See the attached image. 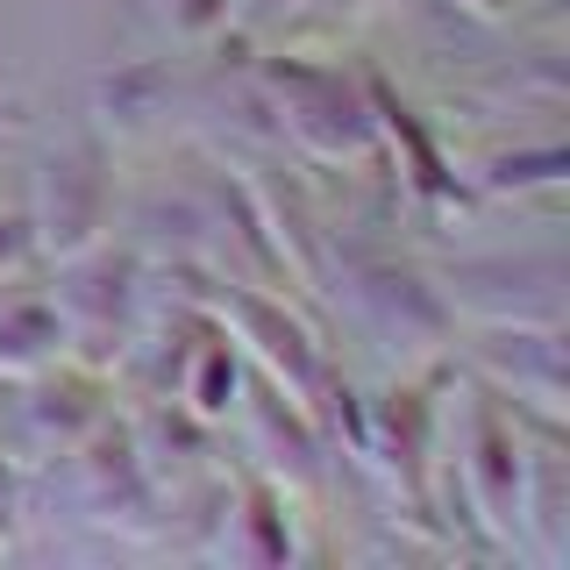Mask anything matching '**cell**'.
<instances>
[{
	"instance_id": "cell-10",
	"label": "cell",
	"mask_w": 570,
	"mask_h": 570,
	"mask_svg": "<svg viewBox=\"0 0 570 570\" xmlns=\"http://www.w3.org/2000/svg\"><path fill=\"white\" fill-rule=\"evenodd\" d=\"M236 406H243V421H249L257 471L272 478L285 499H307V507H314V499L328 492V442H321L314 414L285 385H272V379H257V385H249V400H236Z\"/></svg>"
},
{
	"instance_id": "cell-11",
	"label": "cell",
	"mask_w": 570,
	"mask_h": 570,
	"mask_svg": "<svg viewBox=\"0 0 570 570\" xmlns=\"http://www.w3.org/2000/svg\"><path fill=\"white\" fill-rule=\"evenodd\" d=\"M364 94H371V121H379V142H385L392 157H400V186H406V200H414L421 214H463V186H456L450 157H442V142L428 136V121H421L400 94H392L379 71H364Z\"/></svg>"
},
{
	"instance_id": "cell-20",
	"label": "cell",
	"mask_w": 570,
	"mask_h": 570,
	"mask_svg": "<svg viewBox=\"0 0 570 570\" xmlns=\"http://www.w3.org/2000/svg\"><path fill=\"white\" fill-rule=\"evenodd\" d=\"M14 528H22V499H14V471L0 463V542H14Z\"/></svg>"
},
{
	"instance_id": "cell-16",
	"label": "cell",
	"mask_w": 570,
	"mask_h": 570,
	"mask_svg": "<svg viewBox=\"0 0 570 570\" xmlns=\"http://www.w3.org/2000/svg\"><path fill=\"white\" fill-rule=\"evenodd\" d=\"M563 178H570V157H563V142H542V150L492 157V165L478 171V186H485V193H557Z\"/></svg>"
},
{
	"instance_id": "cell-21",
	"label": "cell",
	"mask_w": 570,
	"mask_h": 570,
	"mask_svg": "<svg viewBox=\"0 0 570 570\" xmlns=\"http://www.w3.org/2000/svg\"><path fill=\"white\" fill-rule=\"evenodd\" d=\"M456 8H471V14H478V22H499V14H507V8H513V0H456Z\"/></svg>"
},
{
	"instance_id": "cell-12",
	"label": "cell",
	"mask_w": 570,
	"mask_h": 570,
	"mask_svg": "<svg viewBox=\"0 0 570 570\" xmlns=\"http://www.w3.org/2000/svg\"><path fill=\"white\" fill-rule=\"evenodd\" d=\"M456 307L478 314L485 328H563V264L557 257L485 264L463 278Z\"/></svg>"
},
{
	"instance_id": "cell-7",
	"label": "cell",
	"mask_w": 570,
	"mask_h": 570,
	"mask_svg": "<svg viewBox=\"0 0 570 570\" xmlns=\"http://www.w3.org/2000/svg\"><path fill=\"white\" fill-rule=\"evenodd\" d=\"M58 293H50V307H58V328H65V350L79 356V364L94 371H115V356L129 350V307H136V249H79V257L58 264Z\"/></svg>"
},
{
	"instance_id": "cell-15",
	"label": "cell",
	"mask_w": 570,
	"mask_h": 570,
	"mask_svg": "<svg viewBox=\"0 0 570 570\" xmlns=\"http://www.w3.org/2000/svg\"><path fill=\"white\" fill-rule=\"evenodd\" d=\"M50 356H65L58 307H50V299H14V307L0 314V379H29Z\"/></svg>"
},
{
	"instance_id": "cell-3",
	"label": "cell",
	"mask_w": 570,
	"mask_h": 570,
	"mask_svg": "<svg viewBox=\"0 0 570 570\" xmlns=\"http://www.w3.org/2000/svg\"><path fill=\"white\" fill-rule=\"evenodd\" d=\"M200 307L222 321L236 343H249V356L264 364V379L285 385L314 414V400H321V385L335 379V364L321 356L307 321L285 307V293H264V285H243V278H222V272H214V278H200Z\"/></svg>"
},
{
	"instance_id": "cell-19",
	"label": "cell",
	"mask_w": 570,
	"mask_h": 570,
	"mask_svg": "<svg viewBox=\"0 0 570 570\" xmlns=\"http://www.w3.org/2000/svg\"><path fill=\"white\" fill-rule=\"evenodd\" d=\"M29 257H36V228L22 222V214H0V278L22 272Z\"/></svg>"
},
{
	"instance_id": "cell-1",
	"label": "cell",
	"mask_w": 570,
	"mask_h": 570,
	"mask_svg": "<svg viewBox=\"0 0 570 570\" xmlns=\"http://www.w3.org/2000/svg\"><path fill=\"white\" fill-rule=\"evenodd\" d=\"M442 385H450V364H421L414 379H392L385 400H371V414L356 421V463L385 485L392 513L414 521L421 534H435V485H442V463H435V428H442Z\"/></svg>"
},
{
	"instance_id": "cell-14",
	"label": "cell",
	"mask_w": 570,
	"mask_h": 570,
	"mask_svg": "<svg viewBox=\"0 0 570 570\" xmlns=\"http://www.w3.org/2000/svg\"><path fill=\"white\" fill-rule=\"evenodd\" d=\"M222 549L243 563H293L299 542H293V499H285L264 471H243L236 492L222 507Z\"/></svg>"
},
{
	"instance_id": "cell-8",
	"label": "cell",
	"mask_w": 570,
	"mask_h": 570,
	"mask_svg": "<svg viewBox=\"0 0 570 570\" xmlns=\"http://www.w3.org/2000/svg\"><path fill=\"white\" fill-rule=\"evenodd\" d=\"M343 299L379 343H400L406 356H421V364H435L442 343H450V328H456L450 299L421 272L385 264V257H343Z\"/></svg>"
},
{
	"instance_id": "cell-6",
	"label": "cell",
	"mask_w": 570,
	"mask_h": 570,
	"mask_svg": "<svg viewBox=\"0 0 570 570\" xmlns=\"http://www.w3.org/2000/svg\"><path fill=\"white\" fill-rule=\"evenodd\" d=\"M107 214H115V157L94 129L65 136L58 150H43L36 171V249L43 257H79L107 236Z\"/></svg>"
},
{
	"instance_id": "cell-2",
	"label": "cell",
	"mask_w": 570,
	"mask_h": 570,
	"mask_svg": "<svg viewBox=\"0 0 570 570\" xmlns=\"http://www.w3.org/2000/svg\"><path fill=\"white\" fill-rule=\"evenodd\" d=\"M257 94L264 115L278 121V136L293 142L307 165H364L379 150V121H371L364 79L328 58H257Z\"/></svg>"
},
{
	"instance_id": "cell-17",
	"label": "cell",
	"mask_w": 570,
	"mask_h": 570,
	"mask_svg": "<svg viewBox=\"0 0 570 570\" xmlns=\"http://www.w3.org/2000/svg\"><path fill=\"white\" fill-rule=\"evenodd\" d=\"M157 94H165V65H142V71H121L100 94V107H115L107 121H121V129H142V121L157 115Z\"/></svg>"
},
{
	"instance_id": "cell-18",
	"label": "cell",
	"mask_w": 570,
	"mask_h": 570,
	"mask_svg": "<svg viewBox=\"0 0 570 570\" xmlns=\"http://www.w3.org/2000/svg\"><path fill=\"white\" fill-rule=\"evenodd\" d=\"M157 14L171 22V36L207 43V36H222L228 22H236V0H157Z\"/></svg>"
},
{
	"instance_id": "cell-13",
	"label": "cell",
	"mask_w": 570,
	"mask_h": 570,
	"mask_svg": "<svg viewBox=\"0 0 570 570\" xmlns=\"http://www.w3.org/2000/svg\"><path fill=\"white\" fill-rule=\"evenodd\" d=\"M22 414H29L36 450H43V456H65L71 442H86L107 414H115V406H107V371L79 364V356H50L43 371H29Z\"/></svg>"
},
{
	"instance_id": "cell-4",
	"label": "cell",
	"mask_w": 570,
	"mask_h": 570,
	"mask_svg": "<svg viewBox=\"0 0 570 570\" xmlns=\"http://www.w3.org/2000/svg\"><path fill=\"white\" fill-rule=\"evenodd\" d=\"M58 463H65L71 507H79L94 528H115V534H129V542H150V534L171 521L165 492H157V478H150V463H142V450H136L129 421L107 414L94 435L71 442Z\"/></svg>"
},
{
	"instance_id": "cell-22",
	"label": "cell",
	"mask_w": 570,
	"mask_h": 570,
	"mask_svg": "<svg viewBox=\"0 0 570 570\" xmlns=\"http://www.w3.org/2000/svg\"><path fill=\"white\" fill-rule=\"evenodd\" d=\"M249 8H278L285 14V8H307V0H236V14H249Z\"/></svg>"
},
{
	"instance_id": "cell-5",
	"label": "cell",
	"mask_w": 570,
	"mask_h": 570,
	"mask_svg": "<svg viewBox=\"0 0 570 570\" xmlns=\"http://www.w3.org/2000/svg\"><path fill=\"white\" fill-rule=\"evenodd\" d=\"M521 485H528V421L499 406L485 385L463 392V456L456 499L492 542H521Z\"/></svg>"
},
{
	"instance_id": "cell-9",
	"label": "cell",
	"mask_w": 570,
	"mask_h": 570,
	"mask_svg": "<svg viewBox=\"0 0 570 570\" xmlns=\"http://www.w3.org/2000/svg\"><path fill=\"white\" fill-rule=\"evenodd\" d=\"M478 385L534 428H563L570 414L563 328H492V343L478 350Z\"/></svg>"
}]
</instances>
